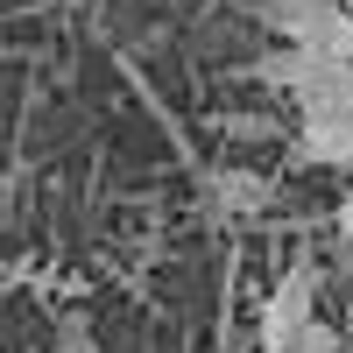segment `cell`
<instances>
[{
  "mask_svg": "<svg viewBox=\"0 0 353 353\" xmlns=\"http://www.w3.org/2000/svg\"><path fill=\"white\" fill-rule=\"evenodd\" d=\"M346 191H353V170H346Z\"/></svg>",
  "mask_w": 353,
  "mask_h": 353,
  "instance_id": "cell-10",
  "label": "cell"
},
{
  "mask_svg": "<svg viewBox=\"0 0 353 353\" xmlns=\"http://www.w3.org/2000/svg\"><path fill=\"white\" fill-rule=\"evenodd\" d=\"M219 353H226V346H219Z\"/></svg>",
  "mask_w": 353,
  "mask_h": 353,
  "instance_id": "cell-12",
  "label": "cell"
},
{
  "mask_svg": "<svg viewBox=\"0 0 353 353\" xmlns=\"http://www.w3.org/2000/svg\"><path fill=\"white\" fill-rule=\"evenodd\" d=\"M254 78L276 85V92H290L297 106H311V99L339 92V85L353 78V64H339V57H318V50H269V57L254 64Z\"/></svg>",
  "mask_w": 353,
  "mask_h": 353,
  "instance_id": "cell-4",
  "label": "cell"
},
{
  "mask_svg": "<svg viewBox=\"0 0 353 353\" xmlns=\"http://www.w3.org/2000/svg\"><path fill=\"white\" fill-rule=\"evenodd\" d=\"M297 156L318 170H353V78L339 92L297 106Z\"/></svg>",
  "mask_w": 353,
  "mask_h": 353,
  "instance_id": "cell-3",
  "label": "cell"
},
{
  "mask_svg": "<svg viewBox=\"0 0 353 353\" xmlns=\"http://www.w3.org/2000/svg\"><path fill=\"white\" fill-rule=\"evenodd\" d=\"M332 248H339V269H353V191L339 198V219H332Z\"/></svg>",
  "mask_w": 353,
  "mask_h": 353,
  "instance_id": "cell-8",
  "label": "cell"
},
{
  "mask_svg": "<svg viewBox=\"0 0 353 353\" xmlns=\"http://www.w3.org/2000/svg\"><path fill=\"white\" fill-rule=\"evenodd\" d=\"M346 353H353V332H346Z\"/></svg>",
  "mask_w": 353,
  "mask_h": 353,
  "instance_id": "cell-11",
  "label": "cell"
},
{
  "mask_svg": "<svg viewBox=\"0 0 353 353\" xmlns=\"http://www.w3.org/2000/svg\"><path fill=\"white\" fill-rule=\"evenodd\" d=\"M14 191H21V176H14V170H0V219H8V205H14Z\"/></svg>",
  "mask_w": 353,
  "mask_h": 353,
  "instance_id": "cell-9",
  "label": "cell"
},
{
  "mask_svg": "<svg viewBox=\"0 0 353 353\" xmlns=\"http://www.w3.org/2000/svg\"><path fill=\"white\" fill-rule=\"evenodd\" d=\"M57 353H99L92 318H85V311H64V318H57Z\"/></svg>",
  "mask_w": 353,
  "mask_h": 353,
  "instance_id": "cell-7",
  "label": "cell"
},
{
  "mask_svg": "<svg viewBox=\"0 0 353 353\" xmlns=\"http://www.w3.org/2000/svg\"><path fill=\"white\" fill-rule=\"evenodd\" d=\"M283 353H346V332L332 325V318H311V325H304L297 339H290Z\"/></svg>",
  "mask_w": 353,
  "mask_h": 353,
  "instance_id": "cell-6",
  "label": "cell"
},
{
  "mask_svg": "<svg viewBox=\"0 0 353 353\" xmlns=\"http://www.w3.org/2000/svg\"><path fill=\"white\" fill-rule=\"evenodd\" d=\"M261 28H276L283 50H318L353 64V8L346 0H261Z\"/></svg>",
  "mask_w": 353,
  "mask_h": 353,
  "instance_id": "cell-1",
  "label": "cell"
},
{
  "mask_svg": "<svg viewBox=\"0 0 353 353\" xmlns=\"http://www.w3.org/2000/svg\"><path fill=\"white\" fill-rule=\"evenodd\" d=\"M269 176H254V170H205L198 176V205H205V219H226V226H241L254 212H269Z\"/></svg>",
  "mask_w": 353,
  "mask_h": 353,
  "instance_id": "cell-5",
  "label": "cell"
},
{
  "mask_svg": "<svg viewBox=\"0 0 353 353\" xmlns=\"http://www.w3.org/2000/svg\"><path fill=\"white\" fill-rule=\"evenodd\" d=\"M318 283H325V269H318V254L311 248H297L290 254V269L276 276V290H269V304H261V318H254V339H261V353H283L290 339H297L311 318H318Z\"/></svg>",
  "mask_w": 353,
  "mask_h": 353,
  "instance_id": "cell-2",
  "label": "cell"
}]
</instances>
